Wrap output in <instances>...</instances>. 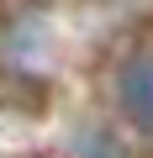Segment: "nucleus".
<instances>
[{
  "instance_id": "nucleus-1",
  "label": "nucleus",
  "mask_w": 153,
  "mask_h": 158,
  "mask_svg": "<svg viewBox=\"0 0 153 158\" xmlns=\"http://www.w3.org/2000/svg\"><path fill=\"white\" fill-rule=\"evenodd\" d=\"M116 106L142 137H153V42H137L116 63Z\"/></svg>"
},
{
  "instance_id": "nucleus-2",
  "label": "nucleus",
  "mask_w": 153,
  "mask_h": 158,
  "mask_svg": "<svg viewBox=\"0 0 153 158\" xmlns=\"http://www.w3.org/2000/svg\"><path fill=\"white\" fill-rule=\"evenodd\" d=\"M69 158H127V148L116 142V132H106V127H85L79 137H74Z\"/></svg>"
}]
</instances>
